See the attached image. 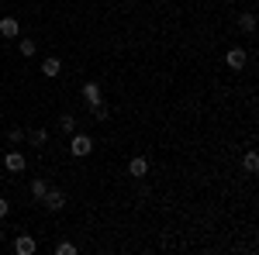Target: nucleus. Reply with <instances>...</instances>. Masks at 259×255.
Masks as SVG:
<instances>
[{
	"instance_id": "nucleus-15",
	"label": "nucleus",
	"mask_w": 259,
	"mask_h": 255,
	"mask_svg": "<svg viewBox=\"0 0 259 255\" xmlns=\"http://www.w3.org/2000/svg\"><path fill=\"white\" fill-rule=\"evenodd\" d=\"M90 114H94V121H97V124H100V121H107V118H111V111H107V104H104V100H100L97 107H90Z\"/></svg>"
},
{
	"instance_id": "nucleus-2",
	"label": "nucleus",
	"mask_w": 259,
	"mask_h": 255,
	"mask_svg": "<svg viewBox=\"0 0 259 255\" xmlns=\"http://www.w3.org/2000/svg\"><path fill=\"white\" fill-rule=\"evenodd\" d=\"M41 203H45V211L59 214V211L66 207V203H69V200H66V193H62V190H52V186H49V190H45V196H41Z\"/></svg>"
},
{
	"instance_id": "nucleus-1",
	"label": "nucleus",
	"mask_w": 259,
	"mask_h": 255,
	"mask_svg": "<svg viewBox=\"0 0 259 255\" xmlns=\"http://www.w3.org/2000/svg\"><path fill=\"white\" fill-rule=\"evenodd\" d=\"M69 152H73V159H87L90 152H94V138H90V135H76V131H73V145H69Z\"/></svg>"
},
{
	"instance_id": "nucleus-3",
	"label": "nucleus",
	"mask_w": 259,
	"mask_h": 255,
	"mask_svg": "<svg viewBox=\"0 0 259 255\" xmlns=\"http://www.w3.org/2000/svg\"><path fill=\"white\" fill-rule=\"evenodd\" d=\"M80 100L87 104V107H97L100 100H104V93H100V83H94V79H87L80 90Z\"/></svg>"
},
{
	"instance_id": "nucleus-5",
	"label": "nucleus",
	"mask_w": 259,
	"mask_h": 255,
	"mask_svg": "<svg viewBox=\"0 0 259 255\" xmlns=\"http://www.w3.org/2000/svg\"><path fill=\"white\" fill-rule=\"evenodd\" d=\"M4 166H7V173H24V169H28V159L14 148V152H7V156H4Z\"/></svg>"
},
{
	"instance_id": "nucleus-8",
	"label": "nucleus",
	"mask_w": 259,
	"mask_h": 255,
	"mask_svg": "<svg viewBox=\"0 0 259 255\" xmlns=\"http://www.w3.org/2000/svg\"><path fill=\"white\" fill-rule=\"evenodd\" d=\"M0 35H4V38H18L21 35V21L18 18H0Z\"/></svg>"
},
{
	"instance_id": "nucleus-14",
	"label": "nucleus",
	"mask_w": 259,
	"mask_h": 255,
	"mask_svg": "<svg viewBox=\"0 0 259 255\" xmlns=\"http://www.w3.org/2000/svg\"><path fill=\"white\" fill-rule=\"evenodd\" d=\"M76 124H80L76 114H62V121H59V128L66 131V135H73V131H76Z\"/></svg>"
},
{
	"instance_id": "nucleus-18",
	"label": "nucleus",
	"mask_w": 259,
	"mask_h": 255,
	"mask_svg": "<svg viewBox=\"0 0 259 255\" xmlns=\"http://www.w3.org/2000/svg\"><path fill=\"white\" fill-rule=\"evenodd\" d=\"M7 138H11L14 145H21V141H24V128H11V131H7Z\"/></svg>"
},
{
	"instance_id": "nucleus-4",
	"label": "nucleus",
	"mask_w": 259,
	"mask_h": 255,
	"mask_svg": "<svg viewBox=\"0 0 259 255\" xmlns=\"http://www.w3.org/2000/svg\"><path fill=\"white\" fill-rule=\"evenodd\" d=\"M128 176H132V179L149 176V156H135V159H128Z\"/></svg>"
},
{
	"instance_id": "nucleus-17",
	"label": "nucleus",
	"mask_w": 259,
	"mask_h": 255,
	"mask_svg": "<svg viewBox=\"0 0 259 255\" xmlns=\"http://www.w3.org/2000/svg\"><path fill=\"white\" fill-rule=\"evenodd\" d=\"M76 252H80V248H76L73 241H59V245H56V255H76Z\"/></svg>"
},
{
	"instance_id": "nucleus-11",
	"label": "nucleus",
	"mask_w": 259,
	"mask_h": 255,
	"mask_svg": "<svg viewBox=\"0 0 259 255\" xmlns=\"http://www.w3.org/2000/svg\"><path fill=\"white\" fill-rule=\"evenodd\" d=\"M24 138H28L35 148H45V141H49V131H45V128H31V131H28Z\"/></svg>"
},
{
	"instance_id": "nucleus-13",
	"label": "nucleus",
	"mask_w": 259,
	"mask_h": 255,
	"mask_svg": "<svg viewBox=\"0 0 259 255\" xmlns=\"http://www.w3.org/2000/svg\"><path fill=\"white\" fill-rule=\"evenodd\" d=\"M242 169H245L249 176H256V173H259V156H256V152H245V156H242Z\"/></svg>"
},
{
	"instance_id": "nucleus-16",
	"label": "nucleus",
	"mask_w": 259,
	"mask_h": 255,
	"mask_svg": "<svg viewBox=\"0 0 259 255\" xmlns=\"http://www.w3.org/2000/svg\"><path fill=\"white\" fill-rule=\"evenodd\" d=\"M45 190H49V183H45V179H31V196H35V200H41Z\"/></svg>"
},
{
	"instance_id": "nucleus-9",
	"label": "nucleus",
	"mask_w": 259,
	"mask_h": 255,
	"mask_svg": "<svg viewBox=\"0 0 259 255\" xmlns=\"http://www.w3.org/2000/svg\"><path fill=\"white\" fill-rule=\"evenodd\" d=\"M59 73H62V62L56 59V56H49V59L41 62V76H45V79H56Z\"/></svg>"
},
{
	"instance_id": "nucleus-19",
	"label": "nucleus",
	"mask_w": 259,
	"mask_h": 255,
	"mask_svg": "<svg viewBox=\"0 0 259 255\" xmlns=\"http://www.w3.org/2000/svg\"><path fill=\"white\" fill-rule=\"evenodd\" d=\"M7 214H11V203H7V200L0 196V217H7Z\"/></svg>"
},
{
	"instance_id": "nucleus-6",
	"label": "nucleus",
	"mask_w": 259,
	"mask_h": 255,
	"mask_svg": "<svg viewBox=\"0 0 259 255\" xmlns=\"http://www.w3.org/2000/svg\"><path fill=\"white\" fill-rule=\"evenodd\" d=\"M35 248H38V241L31 235H18L14 238V255H35Z\"/></svg>"
},
{
	"instance_id": "nucleus-7",
	"label": "nucleus",
	"mask_w": 259,
	"mask_h": 255,
	"mask_svg": "<svg viewBox=\"0 0 259 255\" xmlns=\"http://www.w3.org/2000/svg\"><path fill=\"white\" fill-rule=\"evenodd\" d=\"M225 62H228V66H232L235 73H239V69H245V62H249V56H245L242 48H228V52H225Z\"/></svg>"
},
{
	"instance_id": "nucleus-20",
	"label": "nucleus",
	"mask_w": 259,
	"mask_h": 255,
	"mask_svg": "<svg viewBox=\"0 0 259 255\" xmlns=\"http://www.w3.org/2000/svg\"><path fill=\"white\" fill-rule=\"evenodd\" d=\"M0 238H4V228H0Z\"/></svg>"
},
{
	"instance_id": "nucleus-12",
	"label": "nucleus",
	"mask_w": 259,
	"mask_h": 255,
	"mask_svg": "<svg viewBox=\"0 0 259 255\" xmlns=\"http://www.w3.org/2000/svg\"><path fill=\"white\" fill-rule=\"evenodd\" d=\"M18 52L24 56V59H31V56L38 52V41L35 38H18Z\"/></svg>"
},
{
	"instance_id": "nucleus-10",
	"label": "nucleus",
	"mask_w": 259,
	"mask_h": 255,
	"mask_svg": "<svg viewBox=\"0 0 259 255\" xmlns=\"http://www.w3.org/2000/svg\"><path fill=\"white\" fill-rule=\"evenodd\" d=\"M239 31H245V35L256 31V14H252V11H242L239 14Z\"/></svg>"
}]
</instances>
